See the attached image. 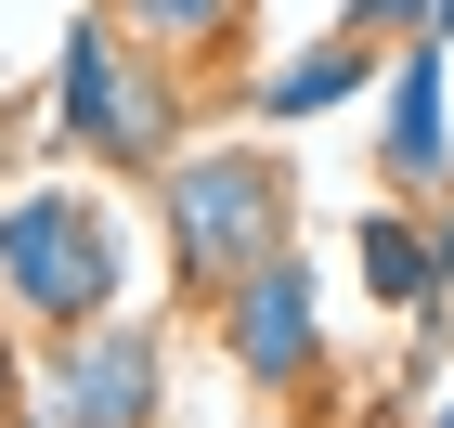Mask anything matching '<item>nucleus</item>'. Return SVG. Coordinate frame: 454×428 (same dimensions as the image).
Segmentation results:
<instances>
[{"label":"nucleus","instance_id":"f257e3e1","mask_svg":"<svg viewBox=\"0 0 454 428\" xmlns=\"http://www.w3.org/2000/svg\"><path fill=\"white\" fill-rule=\"evenodd\" d=\"M117 285H130V234L91 182H27V195H0V299L39 312L52 338L117 312Z\"/></svg>","mask_w":454,"mask_h":428},{"label":"nucleus","instance_id":"f03ea898","mask_svg":"<svg viewBox=\"0 0 454 428\" xmlns=\"http://www.w3.org/2000/svg\"><path fill=\"white\" fill-rule=\"evenodd\" d=\"M52 143H78L91 169H169L182 156V66H156L105 13H78L52 52Z\"/></svg>","mask_w":454,"mask_h":428},{"label":"nucleus","instance_id":"7ed1b4c3","mask_svg":"<svg viewBox=\"0 0 454 428\" xmlns=\"http://www.w3.org/2000/svg\"><path fill=\"white\" fill-rule=\"evenodd\" d=\"M286 208L299 182L260 156V143H208V156H169V285L182 299H221L234 273L286 247Z\"/></svg>","mask_w":454,"mask_h":428},{"label":"nucleus","instance_id":"20e7f679","mask_svg":"<svg viewBox=\"0 0 454 428\" xmlns=\"http://www.w3.org/2000/svg\"><path fill=\"white\" fill-rule=\"evenodd\" d=\"M39 416L52 428H156L169 416V338L143 312H105V324H78V338H52Z\"/></svg>","mask_w":454,"mask_h":428},{"label":"nucleus","instance_id":"39448f33","mask_svg":"<svg viewBox=\"0 0 454 428\" xmlns=\"http://www.w3.org/2000/svg\"><path fill=\"white\" fill-rule=\"evenodd\" d=\"M221 351H234V377H260V390H312L325 377V312H312L299 247H273L260 273L221 285Z\"/></svg>","mask_w":454,"mask_h":428},{"label":"nucleus","instance_id":"423d86ee","mask_svg":"<svg viewBox=\"0 0 454 428\" xmlns=\"http://www.w3.org/2000/svg\"><path fill=\"white\" fill-rule=\"evenodd\" d=\"M377 169L416 195V182L454 169V66H442V39H403L377 78Z\"/></svg>","mask_w":454,"mask_h":428},{"label":"nucleus","instance_id":"0eeeda50","mask_svg":"<svg viewBox=\"0 0 454 428\" xmlns=\"http://www.w3.org/2000/svg\"><path fill=\"white\" fill-rule=\"evenodd\" d=\"M91 13H105L117 39H143L156 66H208V52H234V39H247L260 0H91Z\"/></svg>","mask_w":454,"mask_h":428},{"label":"nucleus","instance_id":"6e6552de","mask_svg":"<svg viewBox=\"0 0 454 428\" xmlns=\"http://www.w3.org/2000/svg\"><path fill=\"white\" fill-rule=\"evenodd\" d=\"M377 91V39H312V52H286L273 78H260V117H325V105H364Z\"/></svg>","mask_w":454,"mask_h":428},{"label":"nucleus","instance_id":"1a4fd4ad","mask_svg":"<svg viewBox=\"0 0 454 428\" xmlns=\"http://www.w3.org/2000/svg\"><path fill=\"white\" fill-rule=\"evenodd\" d=\"M350 260H364V285H377V312H428V234L416 208H364V234H350Z\"/></svg>","mask_w":454,"mask_h":428},{"label":"nucleus","instance_id":"9d476101","mask_svg":"<svg viewBox=\"0 0 454 428\" xmlns=\"http://www.w3.org/2000/svg\"><path fill=\"white\" fill-rule=\"evenodd\" d=\"M350 39H442V0H338Z\"/></svg>","mask_w":454,"mask_h":428},{"label":"nucleus","instance_id":"9b49d317","mask_svg":"<svg viewBox=\"0 0 454 428\" xmlns=\"http://www.w3.org/2000/svg\"><path fill=\"white\" fill-rule=\"evenodd\" d=\"M27 416V377H13V338H0V428Z\"/></svg>","mask_w":454,"mask_h":428},{"label":"nucleus","instance_id":"f8f14e48","mask_svg":"<svg viewBox=\"0 0 454 428\" xmlns=\"http://www.w3.org/2000/svg\"><path fill=\"white\" fill-rule=\"evenodd\" d=\"M428 428H454V390H442V416H428Z\"/></svg>","mask_w":454,"mask_h":428}]
</instances>
